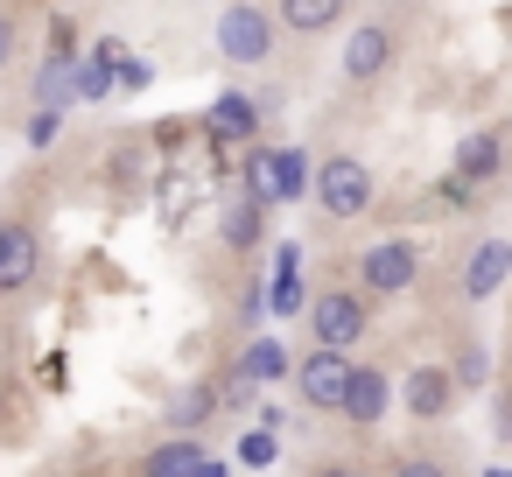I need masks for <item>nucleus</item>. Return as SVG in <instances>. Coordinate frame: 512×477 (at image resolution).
Wrapping results in <instances>:
<instances>
[{
	"mask_svg": "<svg viewBox=\"0 0 512 477\" xmlns=\"http://www.w3.org/2000/svg\"><path fill=\"white\" fill-rule=\"evenodd\" d=\"M372 330V309H365V295L358 288H323L316 302H309V337H316V351H344L351 358V344Z\"/></svg>",
	"mask_w": 512,
	"mask_h": 477,
	"instance_id": "1",
	"label": "nucleus"
},
{
	"mask_svg": "<svg viewBox=\"0 0 512 477\" xmlns=\"http://www.w3.org/2000/svg\"><path fill=\"white\" fill-rule=\"evenodd\" d=\"M421 281V246L414 239H372L358 253V295H407Z\"/></svg>",
	"mask_w": 512,
	"mask_h": 477,
	"instance_id": "2",
	"label": "nucleus"
},
{
	"mask_svg": "<svg viewBox=\"0 0 512 477\" xmlns=\"http://www.w3.org/2000/svg\"><path fill=\"white\" fill-rule=\"evenodd\" d=\"M316 197L337 225H351V218L372 211V169L358 155H330V162H316Z\"/></svg>",
	"mask_w": 512,
	"mask_h": 477,
	"instance_id": "3",
	"label": "nucleus"
},
{
	"mask_svg": "<svg viewBox=\"0 0 512 477\" xmlns=\"http://www.w3.org/2000/svg\"><path fill=\"white\" fill-rule=\"evenodd\" d=\"M218 57L225 64H267L274 57V15L253 8V0H232L218 15Z\"/></svg>",
	"mask_w": 512,
	"mask_h": 477,
	"instance_id": "4",
	"label": "nucleus"
},
{
	"mask_svg": "<svg viewBox=\"0 0 512 477\" xmlns=\"http://www.w3.org/2000/svg\"><path fill=\"white\" fill-rule=\"evenodd\" d=\"M295 386H302V407L337 414V407H344V386H351V358H344V351H309V358L295 365Z\"/></svg>",
	"mask_w": 512,
	"mask_h": 477,
	"instance_id": "5",
	"label": "nucleus"
},
{
	"mask_svg": "<svg viewBox=\"0 0 512 477\" xmlns=\"http://www.w3.org/2000/svg\"><path fill=\"white\" fill-rule=\"evenodd\" d=\"M43 267V239L22 218H0V295H22Z\"/></svg>",
	"mask_w": 512,
	"mask_h": 477,
	"instance_id": "6",
	"label": "nucleus"
},
{
	"mask_svg": "<svg viewBox=\"0 0 512 477\" xmlns=\"http://www.w3.org/2000/svg\"><path fill=\"white\" fill-rule=\"evenodd\" d=\"M393 400H400L414 421H442V414L456 407V379H449V365H414Z\"/></svg>",
	"mask_w": 512,
	"mask_h": 477,
	"instance_id": "7",
	"label": "nucleus"
},
{
	"mask_svg": "<svg viewBox=\"0 0 512 477\" xmlns=\"http://www.w3.org/2000/svg\"><path fill=\"white\" fill-rule=\"evenodd\" d=\"M386 407H393V379L379 372V365H351V386H344V421H358V428H372V421H386Z\"/></svg>",
	"mask_w": 512,
	"mask_h": 477,
	"instance_id": "8",
	"label": "nucleus"
},
{
	"mask_svg": "<svg viewBox=\"0 0 512 477\" xmlns=\"http://www.w3.org/2000/svg\"><path fill=\"white\" fill-rule=\"evenodd\" d=\"M505 274H512V239H477V253L463 260V295L470 302H491L498 288H505Z\"/></svg>",
	"mask_w": 512,
	"mask_h": 477,
	"instance_id": "9",
	"label": "nucleus"
},
{
	"mask_svg": "<svg viewBox=\"0 0 512 477\" xmlns=\"http://www.w3.org/2000/svg\"><path fill=\"white\" fill-rule=\"evenodd\" d=\"M386 64H393V29H379V22H358V36L344 43V78H351V85H372Z\"/></svg>",
	"mask_w": 512,
	"mask_h": 477,
	"instance_id": "10",
	"label": "nucleus"
},
{
	"mask_svg": "<svg viewBox=\"0 0 512 477\" xmlns=\"http://www.w3.org/2000/svg\"><path fill=\"white\" fill-rule=\"evenodd\" d=\"M267 176H274V204H302V190L316 183V162L302 148H267Z\"/></svg>",
	"mask_w": 512,
	"mask_h": 477,
	"instance_id": "11",
	"label": "nucleus"
},
{
	"mask_svg": "<svg viewBox=\"0 0 512 477\" xmlns=\"http://www.w3.org/2000/svg\"><path fill=\"white\" fill-rule=\"evenodd\" d=\"M253 134H260V106H253L246 92H225V99L211 106V141L232 148V141H253Z\"/></svg>",
	"mask_w": 512,
	"mask_h": 477,
	"instance_id": "12",
	"label": "nucleus"
},
{
	"mask_svg": "<svg viewBox=\"0 0 512 477\" xmlns=\"http://www.w3.org/2000/svg\"><path fill=\"white\" fill-rule=\"evenodd\" d=\"M498 162H505V155H498V134H484V127H477V134H463V141H456V183H470V190H477V183H491V176H498Z\"/></svg>",
	"mask_w": 512,
	"mask_h": 477,
	"instance_id": "13",
	"label": "nucleus"
},
{
	"mask_svg": "<svg viewBox=\"0 0 512 477\" xmlns=\"http://www.w3.org/2000/svg\"><path fill=\"white\" fill-rule=\"evenodd\" d=\"M267 281H274V288H267V309H274V316H295V309H302V246H295V239L274 253V274H267Z\"/></svg>",
	"mask_w": 512,
	"mask_h": 477,
	"instance_id": "14",
	"label": "nucleus"
},
{
	"mask_svg": "<svg viewBox=\"0 0 512 477\" xmlns=\"http://www.w3.org/2000/svg\"><path fill=\"white\" fill-rule=\"evenodd\" d=\"M211 449L197 442V435H169L162 449H148V463H141V477H197V463H204Z\"/></svg>",
	"mask_w": 512,
	"mask_h": 477,
	"instance_id": "15",
	"label": "nucleus"
},
{
	"mask_svg": "<svg viewBox=\"0 0 512 477\" xmlns=\"http://www.w3.org/2000/svg\"><path fill=\"white\" fill-rule=\"evenodd\" d=\"M344 8H351V0H281V29H295V36H330V29L344 22Z\"/></svg>",
	"mask_w": 512,
	"mask_h": 477,
	"instance_id": "16",
	"label": "nucleus"
},
{
	"mask_svg": "<svg viewBox=\"0 0 512 477\" xmlns=\"http://www.w3.org/2000/svg\"><path fill=\"white\" fill-rule=\"evenodd\" d=\"M218 407H225V400H218V386H183V393L169 400V428H176V435H197Z\"/></svg>",
	"mask_w": 512,
	"mask_h": 477,
	"instance_id": "17",
	"label": "nucleus"
},
{
	"mask_svg": "<svg viewBox=\"0 0 512 477\" xmlns=\"http://www.w3.org/2000/svg\"><path fill=\"white\" fill-rule=\"evenodd\" d=\"M260 232H267V211H260L253 197L225 204V225H218V239H225V246H260Z\"/></svg>",
	"mask_w": 512,
	"mask_h": 477,
	"instance_id": "18",
	"label": "nucleus"
},
{
	"mask_svg": "<svg viewBox=\"0 0 512 477\" xmlns=\"http://www.w3.org/2000/svg\"><path fill=\"white\" fill-rule=\"evenodd\" d=\"M281 372H288V351H281L274 337H253L246 358H239V379H246V386H267V379H281Z\"/></svg>",
	"mask_w": 512,
	"mask_h": 477,
	"instance_id": "19",
	"label": "nucleus"
},
{
	"mask_svg": "<svg viewBox=\"0 0 512 477\" xmlns=\"http://www.w3.org/2000/svg\"><path fill=\"white\" fill-rule=\"evenodd\" d=\"M449 379H456V393H463V386H484V379H491V358H484L477 344H463L456 365H449Z\"/></svg>",
	"mask_w": 512,
	"mask_h": 477,
	"instance_id": "20",
	"label": "nucleus"
},
{
	"mask_svg": "<svg viewBox=\"0 0 512 477\" xmlns=\"http://www.w3.org/2000/svg\"><path fill=\"white\" fill-rule=\"evenodd\" d=\"M281 449H274V435L267 428H253V435H239V463H253V470H267Z\"/></svg>",
	"mask_w": 512,
	"mask_h": 477,
	"instance_id": "21",
	"label": "nucleus"
},
{
	"mask_svg": "<svg viewBox=\"0 0 512 477\" xmlns=\"http://www.w3.org/2000/svg\"><path fill=\"white\" fill-rule=\"evenodd\" d=\"M57 134H64V113H50V106H43V113L29 120V148H50Z\"/></svg>",
	"mask_w": 512,
	"mask_h": 477,
	"instance_id": "22",
	"label": "nucleus"
},
{
	"mask_svg": "<svg viewBox=\"0 0 512 477\" xmlns=\"http://www.w3.org/2000/svg\"><path fill=\"white\" fill-rule=\"evenodd\" d=\"M393 477H449L435 456H407V463H393Z\"/></svg>",
	"mask_w": 512,
	"mask_h": 477,
	"instance_id": "23",
	"label": "nucleus"
},
{
	"mask_svg": "<svg viewBox=\"0 0 512 477\" xmlns=\"http://www.w3.org/2000/svg\"><path fill=\"white\" fill-rule=\"evenodd\" d=\"M8 57H15V22L0 15V64H8Z\"/></svg>",
	"mask_w": 512,
	"mask_h": 477,
	"instance_id": "24",
	"label": "nucleus"
},
{
	"mask_svg": "<svg viewBox=\"0 0 512 477\" xmlns=\"http://www.w3.org/2000/svg\"><path fill=\"white\" fill-rule=\"evenodd\" d=\"M197 477H225V463H218V456H204V463H197Z\"/></svg>",
	"mask_w": 512,
	"mask_h": 477,
	"instance_id": "25",
	"label": "nucleus"
},
{
	"mask_svg": "<svg viewBox=\"0 0 512 477\" xmlns=\"http://www.w3.org/2000/svg\"><path fill=\"white\" fill-rule=\"evenodd\" d=\"M316 477H358V470H351V463H323Z\"/></svg>",
	"mask_w": 512,
	"mask_h": 477,
	"instance_id": "26",
	"label": "nucleus"
},
{
	"mask_svg": "<svg viewBox=\"0 0 512 477\" xmlns=\"http://www.w3.org/2000/svg\"><path fill=\"white\" fill-rule=\"evenodd\" d=\"M498 428H505V435H512V400H505V407H498Z\"/></svg>",
	"mask_w": 512,
	"mask_h": 477,
	"instance_id": "27",
	"label": "nucleus"
},
{
	"mask_svg": "<svg viewBox=\"0 0 512 477\" xmlns=\"http://www.w3.org/2000/svg\"><path fill=\"white\" fill-rule=\"evenodd\" d=\"M484 477H512V463H491V470H484Z\"/></svg>",
	"mask_w": 512,
	"mask_h": 477,
	"instance_id": "28",
	"label": "nucleus"
},
{
	"mask_svg": "<svg viewBox=\"0 0 512 477\" xmlns=\"http://www.w3.org/2000/svg\"><path fill=\"white\" fill-rule=\"evenodd\" d=\"M0 414H8V386H0Z\"/></svg>",
	"mask_w": 512,
	"mask_h": 477,
	"instance_id": "29",
	"label": "nucleus"
}]
</instances>
